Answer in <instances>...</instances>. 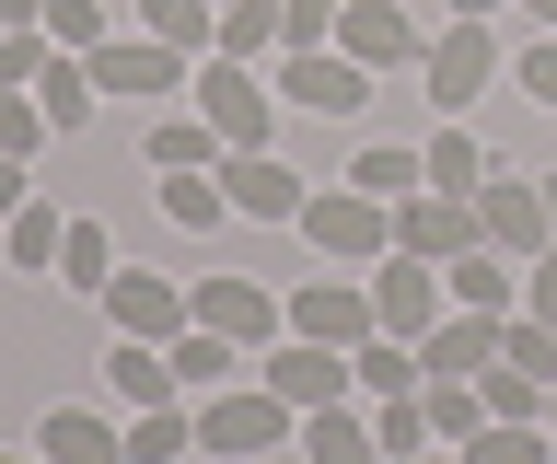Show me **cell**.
I'll use <instances>...</instances> for the list:
<instances>
[{
	"mask_svg": "<svg viewBox=\"0 0 557 464\" xmlns=\"http://www.w3.org/2000/svg\"><path fill=\"white\" fill-rule=\"evenodd\" d=\"M290 441H302V406H278L268 384L198 394V453L209 464H268V453H290Z\"/></svg>",
	"mask_w": 557,
	"mask_h": 464,
	"instance_id": "obj_1",
	"label": "cell"
},
{
	"mask_svg": "<svg viewBox=\"0 0 557 464\" xmlns=\"http://www.w3.org/2000/svg\"><path fill=\"white\" fill-rule=\"evenodd\" d=\"M186 105L221 128V151H268V128H278V93L244 59H198V81H186Z\"/></svg>",
	"mask_w": 557,
	"mask_h": 464,
	"instance_id": "obj_2",
	"label": "cell"
},
{
	"mask_svg": "<svg viewBox=\"0 0 557 464\" xmlns=\"http://www.w3.org/2000/svg\"><path fill=\"white\" fill-rule=\"evenodd\" d=\"M418 81H430V105H442V116H465V105L487 93V81H499V36H487L476 12H453L442 36L418 47Z\"/></svg>",
	"mask_w": 557,
	"mask_h": 464,
	"instance_id": "obj_3",
	"label": "cell"
},
{
	"mask_svg": "<svg viewBox=\"0 0 557 464\" xmlns=\"http://www.w3.org/2000/svg\"><path fill=\"white\" fill-rule=\"evenodd\" d=\"M302 244L337 255V267L395 255V210H383V198H360V186H313V198H302Z\"/></svg>",
	"mask_w": 557,
	"mask_h": 464,
	"instance_id": "obj_4",
	"label": "cell"
},
{
	"mask_svg": "<svg viewBox=\"0 0 557 464\" xmlns=\"http://www.w3.org/2000/svg\"><path fill=\"white\" fill-rule=\"evenodd\" d=\"M256 372H268V394L278 406H348V394H360V372H348V349H325V337H290V325H278L268 337V360H256Z\"/></svg>",
	"mask_w": 557,
	"mask_h": 464,
	"instance_id": "obj_5",
	"label": "cell"
},
{
	"mask_svg": "<svg viewBox=\"0 0 557 464\" xmlns=\"http://www.w3.org/2000/svg\"><path fill=\"white\" fill-rule=\"evenodd\" d=\"M453 314V290H442V267H430V255H372V325L383 337H430V325Z\"/></svg>",
	"mask_w": 557,
	"mask_h": 464,
	"instance_id": "obj_6",
	"label": "cell"
},
{
	"mask_svg": "<svg viewBox=\"0 0 557 464\" xmlns=\"http://www.w3.org/2000/svg\"><path fill=\"white\" fill-rule=\"evenodd\" d=\"M186 325L233 337V349H268V337H278V290H268V279H244V267H209V279L186 290Z\"/></svg>",
	"mask_w": 557,
	"mask_h": 464,
	"instance_id": "obj_7",
	"label": "cell"
},
{
	"mask_svg": "<svg viewBox=\"0 0 557 464\" xmlns=\"http://www.w3.org/2000/svg\"><path fill=\"white\" fill-rule=\"evenodd\" d=\"M476 233L511 255V267H534V255L557 244V221H546V175H487V186H476Z\"/></svg>",
	"mask_w": 557,
	"mask_h": 464,
	"instance_id": "obj_8",
	"label": "cell"
},
{
	"mask_svg": "<svg viewBox=\"0 0 557 464\" xmlns=\"http://www.w3.org/2000/svg\"><path fill=\"white\" fill-rule=\"evenodd\" d=\"M278 105H302V116H360V105H372V71H360L348 47H290V59H278Z\"/></svg>",
	"mask_w": 557,
	"mask_h": 464,
	"instance_id": "obj_9",
	"label": "cell"
},
{
	"mask_svg": "<svg viewBox=\"0 0 557 464\" xmlns=\"http://www.w3.org/2000/svg\"><path fill=\"white\" fill-rule=\"evenodd\" d=\"M395 244L430 255V267H453V255H476V198H442V186H418V198H395Z\"/></svg>",
	"mask_w": 557,
	"mask_h": 464,
	"instance_id": "obj_10",
	"label": "cell"
},
{
	"mask_svg": "<svg viewBox=\"0 0 557 464\" xmlns=\"http://www.w3.org/2000/svg\"><path fill=\"white\" fill-rule=\"evenodd\" d=\"M104 325H116V337L174 349V337H186V290H174L163 267H116V279H104Z\"/></svg>",
	"mask_w": 557,
	"mask_h": 464,
	"instance_id": "obj_11",
	"label": "cell"
},
{
	"mask_svg": "<svg viewBox=\"0 0 557 464\" xmlns=\"http://www.w3.org/2000/svg\"><path fill=\"white\" fill-rule=\"evenodd\" d=\"M221 198H233V221H302L313 186L278 163V151H221Z\"/></svg>",
	"mask_w": 557,
	"mask_h": 464,
	"instance_id": "obj_12",
	"label": "cell"
},
{
	"mask_svg": "<svg viewBox=\"0 0 557 464\" xmlns=\"http://www.w3.org/2000/svg\"><path fill=\"white\" fill-rule=\"evenodd\" d=\"M337 47L360 59V71H418V47H430V36H418L395 0H337Z\"/></svg>",
	"mask_w": 557,
	"mask_h": 464,
	"instance_id": "obj_13",
	"label": "cell"
},
{
	"mask_svg": "<svg viewBox=\"0 0 557 464\" xmlns=\"http://www.w3.org/2000/svg\"><path fill=\"white\" fill-rule=\"evenodd\" d=\"M290 337L360 349V337H372V279H302V290H290Z\"/></svg>",
	"mask_w": 557,
	"mask_h": 464,
	"instance_id": "obj_14",
	"label": "cell"
},
{
	"mask_svg": "<svg viewBox=\"0 0 557 464\" xmlns=\"http://www.w3.org/2000/svg\"><path fill=\"white\" fill-rule=\"evenodd\" d=\"M94 81H104V93H186L198 71H186V47H163V36H104L94 47Z\"/></svg>",
	"mask_w": 557,
	"mask_h": 464,
	"instance_id": "obj_15",
	"label": "cell"
},
{
	"mask_svg": "<svg viewBox=\"0 0 557 464\" xmlns=\"http://www.w3.org/2000/svg\"><path fill=\"white\" fill-rule=\"evenodd\" d=\"M499 325L511 314H442L430 337H418V372H430V384H476L487 360H499Z\"/></svg>",
	"mask_w": 557,
	"mask_h": 464,
	"instance_id": "obj_16",
	"label": "cell"
},
{
	"mask_svg": "<svg viewBox=\"0 0 557 464\" xmlns=\"http://www.w3.org/2000/svg\"><path fill=\"white\" fill-rule=\"evenodd\" d=\"M35 453L47 464H128V429L104 418V406H47L35 418Z\"/></svg>",
	"mask_w": 557,
	"mask_h": 464,
	"instance_id": "obj_17",
	"label": "cell"
},
{
	"mask_svg": "<svg viewBox=\"0 0 557 464\" xmlns=\"http://www.w3.org/2000/svg\"><path fill=\"white\" fill-rule=\"evenodd\" d=\"M442 290H453V314H522V267H511L499 244L453 255V267H442Z\"/></svg>",
	"mask_w": 557,
	"mask_h": 464,
	"instance_id": "obj_18",
	"label": "cell"
},
{
	"mask_svg": "<svg viewBox=\"0 0 557 464\" xmlns=\"http://www.w3.org/2000/svg\"><path fill=\"white\" fill-rule=\"evenodd\" d=\"M290 453H302V464H383V441H372V406H360V394H348V406H313Z\"/></svg>",
	"mask_w": 557,
	"mask_h": 464,
	"instance_id": "obj_19",
	"label": "cell"
},
{
	"mask_svg": "<svg viewBox=\"0 0 557 464\" xmlns=\"http://www.w3.org/2000/svg\"><path fill=\"white\" fill-rule=\"evenodd\" d=\"M139 163H151V175H221V128H209L198 105H186V116H151Z\"/></svg>",
	"mask_w": 557,
	"mask_h": 464,
	"instance_id": "obj_20",
	"label": "cell"
},
{
	"mask_svg": "<svg viewBox=\"0 0 557 464\" xmlns=\"http://www.w3.org/2000/svg\"><path fill=\"white\" fill-rule=\"evenodd\" d=\"M104 384H116V406H174V349H151V337H116L104 349Z\"/></svg>",
	"mask_w": 557,
	"mask_h": 464,
	"instance_id": "obj_21",
	"label": "cell"
},
{
	"mask_svg": "<svg viewBox=\"0 0 557 464\" xmlns=\"http://www.w3.org/2000/svg\"><path fill=\"white\" fill-rule=\"evenodd\" d=\"M418 175L442 186V198H476V186H487V140L465 128V116H442V128H430V151H418Z\"/></svg>",
	"mask_w": 557,
	"mask_h": 464,
	"instance_id": "obj_22",
	"label": "cell"
},
{
	"mask_svg": "<svg viewBox=\"0 0 557 464\" xmlns=\"http://www.w3.org/2000/svg\"><path fill=\"white\" fill-rule=\"evenodd\" d=\"M348 372H360V406H383V394H418L430 384V372H418V337H360V349H348Z\"/></svg>",
	"mask_w": 557,
	"mask_h": 464,
	"instance_id": "obj_23",
	"label": "cell"
},
{
	"mask_svg": "<svg viewBox=\"0 0 557 464\" xmlns=\"http://www.w3.org/2000/svg\"><path fill=\"white\" fill-rule=\"evenodd\" d=\"M35 105H47V128H94V105H104V81H94V59H47V81H35Z\"/></svg>",
	"mask_w": 557,
	"mask_h": 464,
	"instance_id": "obj_24",
	"label": "cell"
},
{
	"mask_svg": "<svg viewBox=\"0 0 557 464\" xmlns=\"http://www.w3.org/2000/svg\"><path fill=\"white\" fill-rule=\"evenodd\" d=\"M186 453H198V406H186V394L128 418V464H186Z\"/></svg>",
	"mask_w": 557,
	"mask_h": 464,
	"instance_id": "obj_25",
	"label": "cell"
},
{
	"mask_svg": "<svg viewBox=\"0 0 557 464\" xmlns=\"http://www.w3.org/2000/svg\"><path fill=\"white\" fill-rule=\"evenodd\" d=\"M348 186H360V198H383V210H395V198H418V186H430V175H418V151H407V140H360V151H348Z\"/></svg>",
	"mask_w": 557,
	"mask_h": 464,
	"instance_id": "obj_26",
	"label": "cell"
},
{
	"mask_svg": "<svg viewBox=\"0 0 557 464\" xmlns=\"http://www.w3.org/2000/svg\"><path fill=\"white\" fill-rule=\"evenodd\" d=\"M104 279H116V244H104V221L82 210V221H70V244H59V290H82V302H104Z\"/></svg>",
	"mask_w": 557,
	"mask_h": 464,
	"instance_id": "obj_27",
	"label": "cell"
},
{
	"mask_svg": "<svg viewBox=\"0 0 557 464\" xmlns=\"http://www.w3.org/2000/svg\"><path fill=\"white\" fill-rule=\"evenodd\" d=\"M465 464H557V429L546 418H487L476 441H465Z\"/></svg>",
	"mask_w": 557,
	"mask_h": 464,
	"instance_id": "obj_28",
	"label": "cell"
},
{
	"mask_svg": "<svg viewBox=\"0 0 557 464\" xmlns=\"http://www.w3.org/2000/svg\"><path fill=\"white\" fill-rule=\"evenodd\" d=\"M139 36H163V47H186V59H209V47H221V12H209V0H139Z\"/></svg>",
	"mask_w": 557,
	"mask_h": 464,
	"instance_id": "obj_29",
	"label": "cell"
},
{
	"mask_svg": "<svg viewBox=\"0 0 557 464\" xmlns=\"http://www.w3.org/2000/svg\"><path fill=\"white\" fill-rule=\"evenodd\" d=\"M0 244H12V267H47V279H59V244H70V221L47 210V198H24V210L0 221Z\"/></svg>",
	"mask_w": 557,
	"mask_h": 464,
	"instance_id": "obj_30",
	"label": "cell"
},
{
	"mask_svg": "<svg viewBox=\"0 0 557 464\" xmlns=\"http://www.w3.org/2000/svg\"><path fill=\"white\" fill-rule=\"evenodd\" d=\"M151 210L186 221V233H221V221H233V198H221V175H163V186H151Z\"/></svg>",
	"mask_w": 557,
	"mask_h": 464,
	"instance_id": "obj_31",
	"label": "cell"
},
{
	"mask_svg": "<svg viewBox=\"0 0 557 464\" xmlns=\"http://www.w3.org/2000/svg\"><path fill=\"white\" fill-rule=\"evenodd\" d=\"M372 441H383V464L442 453V441H430V394H383V406H372Z\"/></svg>",
	"mask_w": 557,
	"mask_h": 464,
	"instance_id": "obj_32",
	"label": "cell"
},
{
	"mask_svg": "<svg viewBox=\"0 0 557 464\" xmlns=\"http://www.w3.org/2000/svg\"><path fill=\"white\" fill-rule=\"evenodd\" d=\"M209 59H244V71H256V59H278V0H233Z\"/></svg>",
	"mask_w": 557,
	"mask_h": 464,
	"instance_id": "obj_33",
	"label": "cell"
},
{
	"mask_svg": "<svg viewBox=\"0 0 557 464\" xmlns=\"http://www.w3.org/2000/svg\"><path fill=\"white\" fill-rule=\"evenodd\" d=\"M221 372H244V349H233V337H209V325H186V337H174V384H186V394H221Z\"/></svg>",
	"mask_w": 557,
	"mask_h": 464,
	"instance_id": "obj_34",
	"label": "cell"
},
{
	"mask_svg": "<svg viewBox=\"0 0 557 464\" xmlns=\"http://www.w3.org/2000/svg\"><path fill=\"white\" fill-rule=\"evenodd\" d=\"M418 394H430V441H442V453H465V441H476V429H487L476 384H418Z\"/></svg>",
	"mask_w": 557,
	"mask_h": 464,
	"instance_id": "obj_35",
	"label": "cell"
},
{
	"mask_svg": "<svg viewBox=\"0 0 557 464\" xmlns=\"http://www.w3.org/2000/svg\"><path fill=\"white\" fill-rule=\"evenodd\" d=\"M476 406H487V418H546V384L511 372V360H487V372H476Z\"/></svg>",
	"mask_w": 557,
	"mask_h": 464,
	"instance_id": "obj_36",
	"label": "cell"
},
{
	"mask_svg": "<svg viewBox=\"0 0 557 464\" xmlns=\"http://www.w3.org/2000/svg\"><path fill=\"white\" fill-rule=\"evenodd\" d=\"M499 360H511V372H534V384H557V325L511 314V325H499Z\"/></svg>",
	"mask_w": 557,
	"mask_h": 464,
	"instance_id": "obj_37",
	"label": "cell"
},
{
	"mask_svg": "<svg viewBox=\"0 0 557 464\" xmlns=\"http://www.w3.org/2000/svg\"><path fill=\"white\" fill-rule=\"evenodd\" d=\"M47 140H59V128H47V105H35V93H0V151H12V163H35Z\"/></svg>",
	"mask_w": 557,
	"mask_h": 464,
	"instance_id": "obj_38",
	"label": "cell"
},
{
	"mask_svg": "<svg viewBox=\"0 0 557 464\" xmlns=\"http://www.w3.org/2000/svg\"><path fill=\"white\" fill-rule=\"evenodd\" d=\"M290 47H337V0H278V59Z\"/></svg>",
	"mask_w": 557,
	"mask_h": 464,
	"instance_id": "obj_39",
	"label": "cell"
},
{
	"mask_svg": "<svg viewBox=\"0 0 557 464\" xmlns=\"http://www.w3.org/2000/svg\"><path fill=\"white\" fill-rule=\"evenodd\" d=\"M47 36H59L70 59H94L104 47V0H47Z\"/></svg>",
	"mask_w": 557,
	"mask_h": 464,
	"instance_id": "obj_40",
	"label": "cell"
},
{
	"mask_svg": "<svg viewBox=\"0 0 557 464\" xmlns=\"http://www.w3.org/2000/svg\"><path fill=\"white\" fill-rule=\"evenodd\" d=\"M522 314H534V325H557V244L522 267Z\"/></svg>",
	"mask_w": 557,
	"mask_h": 464,
	"instance_id": "obj_41",
	"label": "cell"
},
{
	"mask_svg": "<svg viewBox=\"0 0 557 464\" xmlns=\"http://www.w3.org/2000/svg\"><path fill=\"white\" fill-rule=\"evenodd\" d=\"M511 81H522V93H534V105L557 116V36H546V47H522V71H511Z\"/></svg>",
	"mask_w": 557,
	"mask_h": 464,
	"instance_id": "obj_42",
	"label": "cell"
},
{
	"mask_svg": "<svg viewBox=\"0 0 557 464\" xmlns=\"http://www.w3.org/2000/svg\"><path fill=\"white\" fill-rule=\"evenodd\" d=\"M24 198H35V186H24V163H12V151H0V221L24 210Z\"/></svg>",
	"mask_w": 557,
	"mask_h": 464,
	"instance_id": "obj_43",
	"label": "cell"
},
{
	"mask_svg": "<svg viewBox=\"0 0 557 464\" xmlns=\"http://www.w3.org/2000/svg\"><path fill=\"white\" fill-rule=\"evenodd\" d=\"M0 24H47V0H0Z\"/></svg>",
	"mask_w": 557,
	"mask_h": 464,
	"instance_id": "obj_44",
	"label": "cell"
},
{
	"mask_svg": "<svg viewBox=\"0 0 557 464\" xmlns=\"http://www.w3.org/2000/svg\"><path fill=\"white\" fill-rule=\"evenodd\" d=\"M522 12H534V24H546V36H557V0H522Z\"/></svg>",
	"mask_w": 557,
	"mask_h": 464,
	"instance_id": "obj_45",
	"label": "cell"
},
{
	"mask_svg": "<svg viewBox=\"0 0 557 464\" xmlns=\"http://www.w3.org/2000/svg\"><path fill=\"white\" fill-rule=\"evenodd\" d=\"M453 12H476V24H487V12H499V0H453Z\"/></svg>",
	"mask_w": 557,
	"mask_h": 464,
	"instance_id": "obj_46",
	"label": "cell"
},
{
	"mask_svg": "<svg viewBox=\"0 0 557 464\" xmlns=\"http://www.w3.org/2000/svg\"><path fill=\"white\" fill-rule=\"evenodd\" d=\"M407 464H465V453H407Z\"/></svg>",
	"mask_w": 557,
	"mask_h": 464,
	"instance_id": "obj_47",
	"label": "cell"
},
{
	"mask_svg": "<svg viewBox=\"0 0 557 464\" xmlns=\"http://www.w3.org/2000/svg\"><path fill=\"white\" fill-rule=\"evenodd\" d=\"M0 464H47V453H0Z\"/></svg>",
	"mask_w": 557,
	"mask_h": 464,
	"instance_id": "obj_48",
	"label": "cell"
},
{
	"mask_svg": "<svg viewBox=\"0 0 557 464\" xmlns=\"http://www.w3.org/2000/svg\"><path fill=\"white\" fill-rule=\"evenodd\" d=\"M546 221H557V175H546Z\"/></svg>",
	"mask_w": 557,
	"mask_h": 464,
	"instance_id": "obj_49",
	"label": "cell"
},
{
	"mask_svg": "<svg viewBox=\"0 0 557 464\" xmlns=\"http://www.w3.org/2000/svg\"><path fill=\"white\" fill-rule=\"evenodd\" d=\"M546 429H557V384H546Z\"/></svg>",
	"mask_w": 557,
	"mask_h": 464,
	"instance_id": "obj_50",
	"label": "cell"
},
{
	"mask_svg": "<svg viewBox=\"0 0 557 464\" xmlns=\"http://www.w3.org/2000/svg\"><path fill=\"white\" fill-rule=\"evenodd\" d=\"M209 12H233V0H209Z\"/></svg>",
	"mask_w": 557,
	"mask_h": 464,
	"instance_id": "obj_51",
	"label": "cell"
}]
</instances>
